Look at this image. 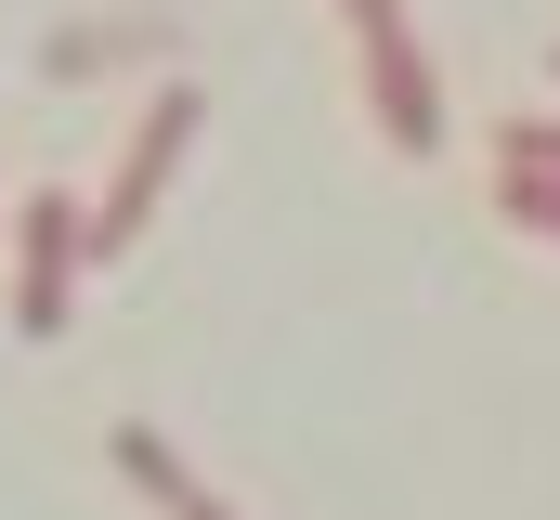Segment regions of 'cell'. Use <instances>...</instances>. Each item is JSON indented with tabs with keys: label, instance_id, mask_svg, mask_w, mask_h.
<instances>
[{
	"label": "cell",
	"instance_id": "6da1fadb",
	"mask_svg": "<svg viewBox=\"0 0 560 520\" xmlns=\"http://www.w3.org/2000/svg\"><path fill=\"white\" fill-rule=\"evenodd\" d=\"M79 260H92V209H79L66 182H39V196L13 209V326H26V339H66Z\"/></svg>",
	"mask_w": 560,
	"mask_h": 520
},
{
	"label": "cell",
	"instance_id": "7a4b0ae2",
	"mask_svg": "<svg viewBox=\"0 0 560 520\" xmlns=\"http://www.w3.org/2000/svg\"><path fill=\"white\" fill-rule=\"evenodd\" d=\"M196 118H209V105H196L183 79H170V92L143 105L131 156H118V182H105V209H92V260H118V248H131V235H143V209H156V182L183 169V143H196Z\"/></svg>",
	"mask_w": 560,
	"mask_h": 520
},
{
	"label": "cell",
	"instance_id": "3957f363",
	"mask_svg": "<svg viewBox=\"0 0 560 520\" xmlns=\"http://www.w3.org/2000/svg\"><path fill=\"white\" fill-rule=\"evenodd\" d=\"M365 105H378V143H392V156H430V143H443V79H430V52L405 26L365 39Z\"/></svg>",
	"mask_w": 560,
	"mask_h": 520
},
{
	"label": "cell",
	"instance_id": "277c9868",
	"mask_svg": "<svg viewBox=\"0 0 560 520\" xmlns=\"http://www.w3.org/2000/svg\"><path fill=\"white\" fill-rule=\"evenodd\" d=\"M105 456H118V482H131V495H156L170 520H235L196 469H183V456H170V442H156V429H143V416H118V442H105Z\"/></svg>",
	"mask_w": 560,
	"mask_h": 520
},
{
	"label": "cell",
	"instance_id": "5b68a950",
	"mask_svg": "<svg viewBox=\"0 0 560 520\" xmlns=\"http://www.w3.org/2000/svg\"><path fill=\"white\" fill-rule=\"evenodd\" d=\"M495 209H509V235H548L560 248V169H495Z\"/></svg>",
	"mask_w": 560,
	"mask_h": 520
},
{
	"label": "cell",
	"instance_id": "8992f818",
	"mask_svg": "<svg viewBox=\"0 0 560 520\" xmlns=\"http://www.w3.org/2000/svg\"><path fill=\"white\" fill-rule=\"evenodd\" d=\"M495 169H560V118H509L495 130Z\"/></svg>",
	"mask_w": 560,
	"mask_h": 520
},
{
	"label": "cell",
	"instance_id": "52a82bcc",
	"mask_svg": "<svg viewBox=\"0 0 560 520\" xmlns=\"http://www.w3.org/2000/svg\"><path fill=\"white\" fill-rule=\"evenodd\" d=\"M352 13V39H378V26H405V0H339Z\"/></svg>",
	"mask_w": 560,
	"mask_h": 520
},
{
	"label": "cell",
	"instance_id": "ba28073f",
	"mask_svg": "<svg viewBox=\"0 0 560 520\" xmlns=\"http://www.w3.org/2000/svg\"><path fill=\"white\" fill-rule=\"evenodd\" d=\"M548 79H560V52H548Z\"/></svg>",
	"mask_w": 560,
	"mask_h": 520
},
{
	"label": "cell",
	"instance_id": "9c48e42d",
	"mask_svg": "<svg viewBox=\"0 0 560 520\" xmlns=\"http://www.w3.org/2000/svg\"><path fill=\"white\" fill-rule=\"evenodd\" d=\"M0 222H13V209H0Z\"/></svg>",
	"mask_w": 560,
	"mask_h": 520
}]
</instances>
